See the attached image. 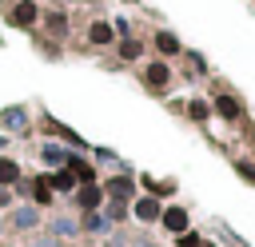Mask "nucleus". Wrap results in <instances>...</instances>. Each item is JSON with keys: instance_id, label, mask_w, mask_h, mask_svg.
<instances>
[{"instance_id": "1", "label": "nucleus", "mask_w": 255, "mask_h": 247, "mask_svg": "<svg viewBox=\"0 0 255 247\" xmlns=\"http://www.w3.org/2000/svg\"><path fill=\"white\" fill-rule=\"evenodd\" d=\"M36 16H40V12H36V4H32V0H20V4L12 8V16H8V20H12L16 28H32V24H36Z\"/></svg>"}, {"instance_id": "2", "label": "nucleus", "mask_w": 255, "mask_h": 247, "mask_svg": "<svg viewBox=\"0 0 255 247\" xmlns=\"http://www.w3.org/2000/svg\"><path fill=\"white\" fill-rule=\"evenodd\" d=\"M159 219H163V227H167V231H175V235H183V231H187V211H183V207H167Z\"/></svg>"}, {"instance_id": "3", "label": "nucleus", "mask_w": 255, "mask_h": 247, "mask_svg": "<svg viewBox=\"0 0 255 247\" xmlns=\"http://www.w3.org/2000/svg\"><path fill=\"white\" fill-rule=\"evenodd\" d=\"M143 80H147V88H167L171 72H167V64H147L143 68Z\"/></svg>"}, {"instance_id": "4", "label": "nucleus", "mask_w": 255, "mask_h": 247, "mask_svg": "<svg viewBox=\"0 0 255 247\" xmlns=\"http://www.w3.org/2000/svg\"><path fill=\"white\" fill-rule=\"evenodd\" d=\"M100 199H104V191H100L96 183H84V187H80V207L92 211V207H100Z\"/></svg>"}, {"instance_id": "5", "label": "nucleus", "mask_w": 255, "mask_h": 247, "mask_svg": "<svg viewBox=\"0 0 255 247\" xmlns=\"http://www.w3.org/2000/svg\"><path fill=\"white\" fill-rule=\"evenodd\" d=\"M135 215H139V219H159L163 211H159V203H155L151 195H143V199H135Z\"/></svg>"}, {"instance_id": "6", "label": "nucleus", "mask_w": 255, "mask_h": 247, "mask_svg": "<svg viewBox=\"0 0 255 247\" xmlns=\"http://www.w3.org/2000/svg\"><path fill=\"white\" fill-rule=\"evenodd\" d=\"M108 195H112V199H131V179H124V175L112 179V183H108Z\"/></svg>"}, {"instance_id": "7", "label": "nucleus", "mask_w": 255, "mask_h": 247, "mask_svg": "<svg viewBox=\"0 0 255 247\" xmlns=\"http://www.w3.org/2000/svg\"><path fill=\"white\" fill-rule=\"evenodd\" d=\"M88 40H92V44H112V28H108V24H92V28H88Z\"/></svg>"}, {"instance_id": "8", "label": "nucleus", "mask_w": 255, "mask_h": 247, "mask_svg": "<svg viewBox=\"0 0 255 247\" xmlns=\"http://www.w3.org/2000/svg\"><path fill=\"white\" fill-rule=\"evenodd\" d=\"M155 48H159L163 56H171V52H179V40H175L171 32H159V36H155Z\"/></svg>"}, {"instance_id": "9", "label": "nucleus", "mask_w": 255, "mask_h": 247, "mask_svg": "<svg viewBox=\"0 0 255 247\" xmlns=\"http://www.w3.org/2000/svg\"><path fill=\"white\" fill-rule=\"evenodd\" d=\"M32 191H36V203H52V183L48 179H36Z\"/></svg>"}, {"instance_id": "10", "label": "nucleus", "mask_w": 255, "mask_h": 247, "mask_svg": "<svg viewBox=\"0 0 255 247\" xmlns=\"http://www.w3.org/2000/svg\"><path fill=\"white\" fill-rule=\"evenodd\" d=\"M16 175H20V167L12 159H0V183H16Z\"/></svg>"}, {"instance_id": "11", "label": "nucleus", "mask_w": 255, "mask_h": 247, "mask_svg": "<svg viewBox=\"0 0 255 247\" xmlns=\"http://www.w3.org/2000/svg\"><path fill=\"white\" fill-rule=\"evenodd\" d=\"M48 183H52V187H60V191H68V187L76 183V175H72V171H56V175H52Z\"/></svg>"}, {"instance_id": "12", "label": "nucleus", "mask_w": 255, "mask_h": 247, "mask_svg": "<svg viewBox=\"0 0 255 247\" xmlns=\"http://www.w3.org/2000/svg\"><path fill=\"white\" fill-rule=\"evenodd\" d=\"M12 223H16V227H32V223H36V211H32V207H20V211L12 215Z\"/></svg>"}, {"instance_id": "13", "label": "nucleus", "mask_w": 255, "mask_h": 247, "mask_svg": "<svg viewBox=\"0 0 255 247\" xmlns=\"http://www.w3.org/2000/svg\"><path fill=\"white\" fill-rule=\"evenodd\" d=\"M215 104H219V112H223V116H239V104H235L231 96H223V100H215Z\"/></svg>"}, {"instance_id": "14", "label": "nucleus", "mask_w": 255, "mask_h": 247, "mask_svg": "<svg viewBox=\"0 0 255 247\" xmlns=\"http://www.w3.org/2000/svg\"><path fill=\"white\" fill-rule=\"evenodd\" d=\"M120 52H124V60H135V56H139V44H135V40H124Z\"/></svg>"}, {"instance_id": "15", "label": "nucleus", "mask_w": 255, "mask_h": 247, "mask_svg": "<svg viewBox=\"0 0 255 247\" xmlns=\"http://www.w3.org/2000/svg\"><path fill=\"white\" fill-rule=\"evenodd\" d=\"M48 28H52V32H64V28H68V20H64L60 12H52V16H48Z\"/></svg>"}, {"instance_id": "16", "label": "nucleus", "mask_w": 255, "mask_h": 247, "mask_svg": "<svg viewBox=\"0 0 255 247\" xmlns=\"http://www.w3.org/2000/svg\"><path fill=\"white\" fill-rule=\"evenodd\" d=\"M207 116V104L203 100H191V120H203Z\"/></svg>"}, {"instance_id": "17", "label": "nucleus", "mask_w": 255, "mask_h": 247, "mask_svg": "<svg viewBox=\"0 0 255 247\" xmlns=\"http://www.w3.org/2000/svg\"><path fill=\"white\" fill-rule=\"evenodd\" d=\"M179 247H207V243H199L195 235H183V239H179Z\"/></svg>"}, {"instance_id": "18", "label": "nucleus", "mask_w": 255, "mask_h": 247, "mask_svg": "<svg viewBox=\"0 0 255 247\" xmlns=\"http://www.w3.org/2000/svg\"><path fill=\"white\" fill-rule=\"evenodd\" d=\"M8 203H12V195H8L4 187H0V207H8Z\"/></svg>"}, {"instance_id": "19", "label": "nucleus", "mask_w": 255, "mask_h": 247, "mask_svg": "<svg viewBox=\"0 0 255 247\" xmlns=\"http://www.w3.org/2000/svg\"><path fill=\"white\" fill-rule=\"evenodd\" d=\"M0 227H4V223H0Z\"/></svg>"}]
</instances>
